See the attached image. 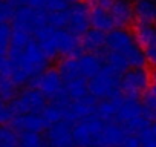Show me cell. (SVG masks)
<instances>
[{"label":"cell","instance_id":"cell-4","mask_svg":"<svg viewBox=\"0 0 156 147\" xmlns=\"http://www.w3.org/2000/svg\"><path fill=\"white\" fill-rule=\"evenodd\" d=\"M151 84L150 70L142 67H129L121 74V94L129 98H141Z\"/></svg>","mask_w":156,"mask_h":147},{"label":"cell","instance_id":"cell-36","mask_svg":"<svg viewBox=\"0 0 156 147\" xmlns=\"http://www.w3.org/2000/svg\"><path fill=\"white\" fill-rule=\"evenodd\" d=\"M121 147H141V136L138 133H127Z\"/></svg>","mask_w":156,"mask_h":147},{"label":"cell","instance_id":"cell-20","mask_svg":"<svg viewBox=\"0 0 156 147\" xmlns=\"http://www.w3.org/2000/svg\"><path fill=\"white\" fill-rule=\"evenodd\" d=\"M135 23H156V2L154 0H141L135 3Z\"/></svg>","mask_w":156,"mask_h":147},{"label":"cell","instance_id":"cell-6","mask_svg":"<svg viewBox=\"0 0 156 147\" xmlns=\"http://www.w3.org/2000/svg\"><path fill=\"white\" fill-rule=\"evenodd\" d=\"M48 23V11L37 9L31 5H19L11 22V28H19L34 34L40 26Z\"/></svg>","mask_w":156,"mask_h":147},{"label":"cell","instance_id":"cell-27","mask_svg":"<svg viewBox=\"0 0 156 147\" xmlns=\"http://www.w3.org/2000/svg\"><path fill=\"white\" fill-rule=\"evenodd\" d=\"M43 117H44V120H46V123L51 126V124H55V123H58V121H63V120H66V109L63 107V106H60V104H57V103H51V104H48L44 109H43Z\"/></svg>","mask_w":156,"mask_h":147},{"label":"cell","instance_id":"cell-44","mask_svg":"<svg viewBox=\"0 0 156 147\" xmlns=\"http://www.w3.org/2000/svg\"><path fill=\"white\" fill-rule=\"evenodd\" d=\"M130 2H133V3H136V2H141V0H130Z\"/></svg>","mask_w":156,"mask_h":147},{"label":"cell","instance_id":"cell-43","mask_svg":"<svg viewBox=\"0 0 156 147\" xmlns=\"http://www.w3.org/2000/svg\"><path fill=\"white\" fill-rule=\"evenodd\" d=\"M2 129H3V126L0 124V139H2Z\"/></svg>","mask_w":156,"mask_h":147},{"label":"cell","instance_id":"cell-37","mask_svg":"<svg viewBox=\"0 0 156 147\" xmlns=\"http://www.w3.org/2000/svg\"><path fill=\"white\" fill-rule=\"evenodd\" d=\"M89 5V8H104V9H110V6L113 5L115 0H84Z\"/></svg>","mask_w":156,"mask_h":147},{"label":"cell","instance_id":"cell-39","mask_svg":"<svg viewBox=\"0 0 156 147\" xmlns=\"http://www.w3.org/2000/svg\"><path fill=\"white\" fill-rule=\"evenodd\" d=\"M145 55H147L148 63H151V64H154V66H156V46L145 49Z\"/></svg>","mask_w":156,"mask_h":147},{"label":"cell","instance_id":"cell-17","mask_svg":"<svg viewBox=\"0 0 156 147\" xmlns=\"http://www.w3.org/2000/svg\"><path fill=\"white\" fill-rule=\"evenodd\" d=\"M109 11L116 28H129L135 22V5L130 0H115Z\"/></svg>","mask_w":156,"mask_h":147},{"label":"cell","instance_id":"cell-31","mask_svg":"<svg viewBox=\"0 0 156 147\" xmlns=\"http://www.w3.org/2000/svg\"><path fill=\"white\" fill-rule=\"evenodd\" d=\"M12 28L6 22H0V55H8Z\"/></svg>","mask_w":156,"mask_h":147},{"label":"cell","instance_id":"cell-8","mask_svg":"<svg viewBox=\"0 0 156 147\" xmlns=\"http://www.w3.org/2000/svg\"><path fill=\"white\" fill-rule=\"evenodd\" d=\"M103 124H104V121L100 120L97 115L75 121L73 127H72L75 147H90V145H94L97 142V136H98Z\"/></svg>","mask_w":156,"mask_h":147},{"label":"cell","instance_id":"cell-19","mask_svg":"<svg viewBox=\"0 0 156 147\" xmlns=\"http://www.w3.org/2000/svg\"><path fill=\"white\" fill-rule=\"evenodd\" d=\"M83 51L84 52H95V54H103L106 49V32L90 28L81 38Z\"/></svg>","mask_w":156,"mask_h":147},{"label":"cell","instance_id":"cell-15","mask_svg":"<svg viewBox=\"0 0 156 147\" xmlns=\"http://www.w3.org/2000/svg\"><path fill=\"white\" fill-rule=\"evenodd\" d=\"M34 38L40 45V48L43 49V52L46 54V57L49 60H54V58L58 57V51H57V28L55 26H52L49 23L40 26L34 32Z\"/></svg>","mask_w":156,"mask_h":147},{"label":"cell","instance_id":"cell-18","mask_svg":"<svg viewBox=\"0 0 156 147\" xmlns=\"http://www.w3.org/2000/svg\"><path fill=\"white\" fill-rule=\"evenodd\" d=\"M78 64H80V70L81 75L86 77L87 80L92 78L97 74L106 66L104 58L101 54H95V52H83L81 55H78Z\"/></svg>","mask_w":156,"mask_h":147},{"label":"cell","instance_id":"cell-10","mask_svg":"<svg viewBox=\"0 0 156 147\" xmlns=\"http://www.w3.org/2000/svg\"><path fill=\"white\" fill-rule=\"evenodd\" d=\"M69 13V22L66 29H69L72 34L83 37L90 29V8L84 2L72 3L67 8Z\"/></svg>","mask_w":156,"mask_h":147},{"label":"cell","instance_id":"cell-38","mask_svg":"<svg viewBox=\"0 0 156 147\" xmlns=\"http://www.w3.org/2000/svg\"><path fill=\"white\" fill-rule=\"evenodd\" d=\"M12 118H14V113L9 106H3L0 109V124H8L12 121Z\"/></svg>","mask_w":156,"mask_h":147},{"label":"cell","instance_id":"cell-9","mask_svg":"<svg viewBox=\"0 0 156 147\" xmlns=\"http://www.w3.org/2000/svg\"><path fill=\"white\" fill-rule=\"evenodd\" d=\"M139 43L135 38V34L129 28H113L112 31L106 32V49L121 52L127 57Z\"/></svg>","mask_w":156,"mask_h":147},{"label":"cell","instance_id":"cell-22","mask_svg":"<svg viewBox=\"0 0 156 147\" xmlns=\"http://www.w3.org/2000/svg\"><path fill=\"white\" fill-rule=\"evenodd\" d=\"M90 28H95V29L109 32V31H112L116 26H115L113 17H112V14H110L109 9H104V8H90Z\"/></svg>","mask_w":156,"mask_h":147},{"label":"cell","instance_id":"cell-48","mask_svg":"<svg viewBox=\"0 0 156 147\" xmlns=\"http://www.w3.org/2000/svg\"><path fill=\"white\" fill-rule=\"evenodd\" d=\"M0 3H2V0H0Z\"/></svg>","mask_w":156,"mask_h":147},{"label":"cell","instance_id":"cell-12","mask_svg":"<svg viewBox=\"0 0 156 147\" xmlns=\"http://www.w3.org/2000/svg\"><path fill=\"white\" fill-rule=\"evenodd\" d=\"M97 106H98V100L95 97H92L90 94H87L83 98L72 100L66 109V120L75 123L78 120L94 117L97 113Z\"/></svg>","mask_w":156,"mask_h":147},{"label":"cell","instance_id":"cell-3","mask_svg":"<svg viewBox=\"0 0 156 147\" xmlns=\"http://www.w3.org/2000/svg\"><path fill=\"white\" fill-rule=\"evenodd\" d=\"M89 94L97 100L113 98L121 94V74L109 66H104L97 75L87 80Z\"/></svg>","mask_w":156,"mask_h":147},{"label":"cell","instance_id":"cell-5","mask_svg":"<svg viewBox=\"0 0 156 147\" xmlns=\"http://www.w3.org/2000/svg\"><path fill=\"white\" fill-rule=\"evenodd\" d=\"M8 106L11 107L14 117L23 113H40L48 106V98L37 88L29 86L23 91H19Z\"/></svg>","mask_w":156,"mask_h":147},{"label":"cell","instance_id":"cell-23","mask_svg":"<svg viewBox=\"0 0 156 147\" xmlns=\"http://www.w3.org/2000/svg\"><path fill=\"white\" fill-rule=\"evenodd\" d=\"M135 38L139 43V46L145 51L148 48L156 46V28L154 25L148 23H135Z\"/></svg>","mask_w":156,"mask_h":147},{"label":"cell","instance_id":"cell-42","mask_svg":"<svg viewBox=\"0 0 156 147\" xmlns=\"http://www.w3.org/2000/svg\"><path fill=\"white\" fill-rule=\"evenodd\" d=\"M3 107V98H2V95H0V109Z\"/></svg>","mask_w":156,"mask_h":147},{"label":"cell","instance_id":"cell-28","mask_svg":"<svg viewBox=\"0 0 156 147\" xmlns=\"http://www.w3.org/2000/svg\"><path fill=\"white\" fill-rule=\"evenodd\" d=\"M46 144L44 136L40 132H20L19 147H43Z\"/></svg>","mask_w":156,"mask_h":147},{"label":"cell","instance_id":"cell-45","mask_svg":"<svg viewBox=\"0 0 156 147\" xmlns=\"http://www.w3.org/2000/svg\"><path fill=\"white\" fill-rule=\"evenodd\" d=\"M43 147H51V145H49V144H48V142H46V144H44V145H43Z\"/></svg>","mask_w":156,"mask_h":147},{"label":"cell","instance_id":"cell-29","mask_svg":"<svg viewBox=\"0 0 156 147\" xmlns=\"http://www.w3.org/2000/svg\"><path fill=\"white\" fill-rule=\"evenodd\" d=\"M28 5H31L37 9H44L48 13H54V11L66 9L69 3L66 0H28Z\"/></svg>","mask_w":156,"mask_h":147},{"label":"cell","instance_id":"cell-13","mask_svg":"<svg viewBox=\"0 0 156 147\" xmlns=\"http://www.w3.org/2000/svg\"><path fill=\"white\" fill-rule=\"evenodd\" d=\"M127 130L116 121H109L104 123L98 136H97V145L100 147H121L126 136H127Z\"/></svg>","mask_w":156,"mask_h":147},{"label":"cell","instance_id":"cell-41","mask_svg":"<svg viewBox=\"0 0 156 147\" xmlns=\"http://www.w3.org/2000/svg\"><path fill=\"white\" fill-rule=\"evenodd\" d=\"M66 2H67L69 5H72V3H78V2H83V0H66Z\"/></svg>","mask_w":156,"mask_h":147},{"label":"cell","instance_id":"cell-47","mask_svg":"<svg viewBox=\"0 0 156 147\" xmlns=\"http://www.w3.org/2000/svg\"><path fill=\"white\" fill-rule=\"evenodd\" d=\"M154 28H156V23H154Z\"/></svg>","mask_w":156,"mask_h":147},{"label":"cell","instance_id":"cell-7","mask_svg":"<svg viewBox=\"0 0 156 147\" xmlns=\"http://www.w3.org/2000/svg\"><path fill=\"white\" fill-rule=\"evenodd\" d=\"M31 86L37 88L48 100L54 101L55 98L64 94V80L60 75L58 69H44L29 83Z\"/></svg>","mask_w":156,"mask_h":147},{"label":"cell","instance_id":"cell-32","mask_svg":"<svg viewBox=\"0 0 156 147\" xmlns=\"http://www.w3.org/2000/svg\"><path fill=\"white\" fill-rule=\"evenodd\" d=\"M69 22V13L67 8L63 11H54V13H48V23L55 26V28H66Z\"/></svg>","mask_w":156,"mask_h":147},{"label":"cell","instance_id":"cell-2","mask_svg":"<svg viewBox=\"0 0 156 147\" xmlns=\"http://www.w3.org/2000/svg\"><path fill=\"white\" fill-rule=\"evenodd\" d=\"M115 121L119 123L129 133H138V135L151 124V121L148 120L145 113L142 101H139L138 98H129L124 95L119 103Z\"/></svg>","mask_w":156,"mask_h":147},{"label":"cell","instance_id":"cell-24","mask_svg":"<svg viewBox=\"0 0 156 147\" xmlns=\"http://www.w3.org/2000/svg\"><path fill=\"white\" fill-rule=\"evenodd\" d=\"M60 75L63 77L64 83L70 81L76 77H81V70H80V64H78V58L76 57H63L57 66Z\"/></svg>","mask_w":156,"mask_h":147},{"label":"cell","instance_id":"cell-33","mask_svg":"<svg viewBox=\"0 0 156 147\" xmlns=\"http://www.w3.org/2000/svg\"><path fill=\"white\" fill-rule=\"evenodd\" d=\"M142 104L145 109V113L151 123H156V97L151 92H145L142 97Z\"/></svg>","mask_w":156,"mask_h":147},{"label":"cell","instance_id":"cell-34","mask_svg":"<svg viewBox=\"0 0 156 147\" xmlns=\"http://www.w3.org/2000/svg\"><path fill=\"white\" fill-rule=\"evenodd\" d=\"M17 6H19L17 2H2L0 3V22H6V23L12 22Z\"/></svg>","mask_w":156,"mask_h":147},{"label":"cell","instance_id":"cell-11","mask_svg":"<svg viewBox=\"0 0 156 147\" xmlns=\"http://www.w3.org/2000/svg\"><path fill=\"white\" fill-rule=\"evenodd\" d=\"M72 127L73 123L69 120H63L55 124H51L44 133L46 142L51 147H75Z\"/></svg>","mask_w":156,"mask_h":147},{"label":"cell","instance_id":"cell-35","mask_svg":"<svg viewBox=\"0 0 156 147\" xmlns=\"http://www.w3.org/2000/svg\"><path fill=\"white\" fill-rule=\"evenodd\" d=\"M0 77H11V63L8 55H0Z\"/></svg>","mask_w":156,"mask_h":147},{"label":"cell","instance_id":"cell-1","mask_svg":"<svg viewBox=\"0 0 156 147\" xmlns=\"http://www.w3.org/2000/svg\"><path fill=\"white\" fill-rule=\"evenodd\" d=\"M8 58L11 63V78L19 86L31 83L40 72L48 69L51 61L35 38H32L25 48H9Z\"/></svg>","mask_w":156,"mask_h":147},{"label":"cell","instance_id":"cell-40","mask_svg":"<svg viewBox=\"0 0 156 147\" xmlns=\"http://www.w3.org/2000/svg\"><path fill=\"white\" fill-rule=\"evenodd\" d=\"M148 130H150L151 136H153V138H154V141H156V123L150 124V126H148Z\"/></svg>","mask_w":156,"mask_h":147},{"label":"cell","instance_id":"cell-14","mask_svg":"<svg viewBox=\"0 0 156 147\" xmlns=\"http://www.w3.org/2000/svg\"><path fill=\"white\" fill-rule=\"evenodd\" d=\"M57 51L60 57H78L84 52L81 38L66 28H57Z\"/></svg>","mask_w":156,"mask_h":147},{"label":"cell","instance_id":"cell-21","mask_svg":"<svg viewBox=\"0 0 156 147\" xmlns=\"http://www.w3.org/2000/svg\"><path fill=\"white\" fill-rule=\"evenodd\" d=\"M121 100H122V95H118V97H113V98L98 100V106H97V113L95 115L100 120H103L104 123L115 121V117H116V112H118Z\"/></svg>","mask_w":156,"mask_h":147},{"label":"cell","instance_id":"cell-16","mask_svg":"<svg viewBox=\"0 0 156 147\" xmlns=\"http://www.w3.org/2000/svg\"><path fill=\"white\" fill-rule=\"evenodd\" d=\"M11 126L17 132H46L49 124L46 123L43 113H23L16 115L11 121Z\"/></svg>","mask_w":156,"mask_h":147},{"label":"cell","instance_id":"cell-46","mask_svg":"<svg viewBox=\"0 0 156 147\" xmlns=\"http://www.w3.org/2000/svg\"><path fill=\"white\" fill-rule=\"evenodd\" d=\"M90 147H100V145H97V144H94V145H90Z\"/></svg>","mask_w":156,"mask_h":147},{"label":"cell","instance_id":"cell-25","mask_svg":"<svg viewBox=\"0 0 156 147\" xmlns=\"http://www.w3.org/2000/svg\"><path fill=\"white\" fill-rule=\"evenodd\" d=\"M64 92L70 100H78L83 98L89 94V88H87V78L86 77H76L70 81L64 83Z\"/></svg>","mask_w":156,"mask_h":147},{"label":"cell","instance_id":"cell-26","mask_svg":"<svg viewBox=\"0 0 156 147\" xmlns=\"http://www.w3.org/2000/svg\"><path fill=\"white\" fill-rule=\"evenodd\" d=\"M101 55H103V58H104L106 66L112 67L113 70H116V72H119V74H122L124 70H127V69L130 67V64H129L127 58H126L121 52H116V51H107V49H104Z\"/></svg>","mask_w":156,"mask_h":147},{"label":"cell","instance_id":"cell-30","mask_svg":"<svg viewBox=\"0 0 156 147\" xmlns=\"http://www.w3.org/2000/svg\"><path fill=\"white\" fill-rule=\"evenodd\" d=\"M19 94V84L11 77H0V95L3 101H11Z\"/></svg>","mask_w":156,"mask_h":147}]
</instances>
